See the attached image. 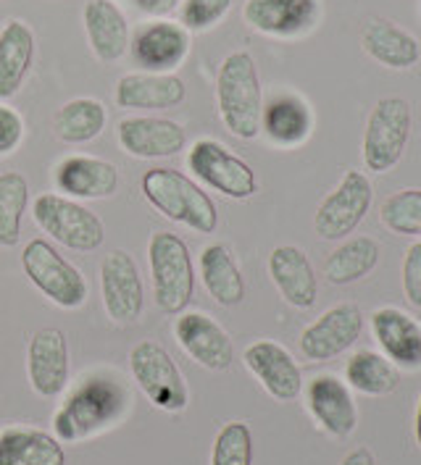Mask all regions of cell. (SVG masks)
Instances as JSON below:
<instances>
[{"instance_id":"obj_3","label":"cell","mask_w":421,"mask_h":465,"mask_svg":"<svg viewBox=\"0 0 421 465\" xmlns=\"http://www.w3.org/2000/svg\"><path fill=\"white\" fill-rule=\"evenodd\" d=\"M143 195L150 205L174 223H185L198 234H214L219 211L208 193H203L190 176L174 169H150L143 173Z\"/></svg>"},{"instance_id":"obj_6","label":"cell","mask_w":421,"mask_h":465,"mask_svg":"<svg viewBox=\"0 0 421 465\" xmlns=\"http://www.w3.org/2000/svg\"><path fill=\"white\" fill-rule=\"evenodd\" d=\"M35 221L48 237L76 252H93L105 240L103 221L66 195L43 193L35 200Z\"/></svg>"},{"instance_id":"obj_35","label":"cell","mask_w":421,"mask_h":465,"mask_svg":"<svg viewBox=\"0 0 421 465\" xmlns=\"http://www.w3.org/2000/svg\"><path fill=\"white\" fill-rule=\"evenodd\" d=\"M211 465H253V434L248 423H224L214 440Z\"/></svg>"},{"instance_id":"obj_19","label":"cell","mask_w":421,"mask_h":465,"mask_svg":"<svg viewBox=\"0 0 421 465\" xmlns=\"http://www.w3.org/2000/svg\"><path fill=\"white\" fill-rule=\"evenodd\" d=\"M137 64L153 74H172L190 53V32L174 22H150L132 43Z\"/></svg>"},{"instance_id":"obj_25","label":"cell","mask_w":421,"mask_h":465,"mask_svg":"<svg viewBox=\"0 0 421 465\" xmlns=\"http://www.w3.org/2000/svg\"><path fill=\"white\" fill-rule=\"evenodd\" d=\"M35 61V32L22 19L0 26V100L14 98Z\"/></svg>"},{"instance_id":"obj_2","label":"cell","mask_w":421,"mask_h":465,"mask_svg":"<svg viewBox=\"0 0 421 465\" xmlns=\"http://www.w3.org/2000/svg\"><path fill=\"white\" fill-rule=\"evenodd\" d=\"M216 103L229 134L240 140L258 137L264 116V93L256 61L248 50H235L222 61L216 76Z\"/></svg>"},{"instance_id":"obj_11","label":"cell","mask_w":421,"mask_h":465,"mask_svg":"<svg viewBox=\"0 0 421 465\" xmlns=\"http://www.w3.org/2000/svg\"><path fill=\"white\" fill-rule=\"evenodd\" d=\"M372 182L366 179V173L347 172L343 182L337 184L335 193L324 197L314 229L322 240H343L347 237L361 221L366 219L369 208H372Z\"/></svg>"},{"instance_id":"obj_13","label":"cell","mask_w":421,"mask_h":465,"mask_svg":"<svg viewBox=\"0 0 421 465\" xmlns=\"http://www.w3.org/2000/svg\"><path fill=\"white\" fill-rule=\"evenodd\" d=\"M26 373L29 384L40 397H58L69 381V342L55 326L35 331L26 347Z\"/></svg>"},{"instance_id":"obj_33","label":"cell","mask_w":421,"mask_h":465,"mask_svg":"<svg viewBox=\"0 0 421 465\" xmlns=\"http://www.w3.org/2000/svg\"><path fill=\"white\" fill-rule=\"evenodd\" d=\"M29 205V184L19 172L0 173V247H14Z\"/></svg>"},{"instance_id":"obj_39","label":"cell","mask_w":421,"mask_h":465,"mask_svg":"<svg viewBox=\"0 0 421 465\" xmlns=\"http://www.w3.org/2000/svg\"><path fill=\"white\" fill-rule=\"evenodd\" d=\"M179 3H182V0H137V5H140L145 14H150V16H166V14H172Z\"/></svg>"},{"instance_id":"obj_5","label":"cell","mask_w":421,"mask_h":465,"mask_svg":"<svg viewBox=\"0 0 421 465\" xmlns=\"http://www.w3.org/2000/svg\"><path fill=\"white\" fill-rule=\"evenodd\" d=\"M22 269L26 279L64 311L82 308L87 300V282L82 271L72 266L48 240H29L22 252Z\"/></svg>"},{"instance_id":"obj_40","label":"cell","mask_w":421,"mask_h":465,"mask_svg":"<svg viewBox=\"0 0 421 465\" xmlns=\"http://www.w3.org/2000/svg\"><path fill=\"white\" fill-rule=\"evenodd\" d=\"M343 465H376L374 460V455L366 450V447H358V450H353L350 455H347Z\"/></svg>"},{"instance_id":"obj_4","label":"cell","mask_w":421,"mask_h":465,"mask_svg":"<svg viewBox=\"0 0 421 465\" xmlns=\"http://www.w3.org/2000/svg\"><path fill=\"white\" fill-rule=\"evenodd\" d=\"M148 263L155 305L169 316L182 313L195 292V269L187 242L174 232H155L148 242Z\"/></svg>"},{"instance_id":"obj_9","label":"cell","mask_w":421,"mask_h":465,"mask_svg":"<svg viewBox=\"0 0 421 465\" xmlns=\"http://www.w3.org/2000/svg\"><path fill=\"white\" fill-rule=\"evenodd\" d=\"M187 169L198 176L203 184L222 193L232 200H248L258 190L256 172L240 155L216 140H198L187 150Z\"/></svg>"},{"instance_id":"obj_15","label":"cell","mask_w":421,"mask_h":465,"mask_svg":"<svg viewBox=\"0 0 421 465\" xmlns=\"http://www.w3.org/2000/svg\"><path fill=\"white\" fill-rule=\"evenodd\" d=\"M179 347L208 371H226L235 361V344L208 313H182L174 323Z\"/></svg>"},{"instance_id":"obj_31","label":"cell","mask_w":421,"mask_h":465,"mask_svg":"<svg viewBox=\"0 0 421 465\" xmlns=\"http://www.w3.org/2000/svg\"><path fill=\"white\" fill-rule=\"evenodd\" d=\"M376 263H379V245L372 237H353L326 258L324 276L332 284H353L369 276L376 269Z\"/></svg>"},{"instance_id":"obj_17","label":"cell","mask_w":421,"mask_h":465,"mask_svg":"<svg viewBox=\"0 0 421 465\" xmlns=\"http://www.w3.org/2000/svg\"><path fill=\"white\" fill-rule=\"evenodd\" d=\"M243 16L261 35L297 37L319 22V0H246Z\"/></svg>"},{"instance_id":"obj_12","label":"cell","mask_w":421,"mask_h":465,"mask_svg":"<svg viewBox=\"0 0 421 465\" xmlns=\"http://www.w3.org/2000/svg\"><path fill=\"white\" fill-rule=\"evenodd\" d=\"M364 331V316L358 305L343 302L329 308L300 334V352L308 361H332L353 347Z\"/></svg>"},{"instance_id":"obj_37","label":"cell","mask_w":421,"mask_h":465,"mask_svg":"<svg viewBox=\"0 0 421 465\" xmlns=\"http://www.w3.org/2000/svg\"><path fill=\"white\" fill-rule=\"evenodd\" d=\"M25 137V119L16 108L0 103V155L14 153Z\"/></svg>"},{"instance_id":"obj_8","label":"cell","mask_w":421,"mask_h":465,"mask_svg":"<svg viewBox=\"0 0 421 465\" xmlns=\"http://www.w3.org/2000/svg\"><path fill=\"white\" fill-rule=\"evenodd\" d=\"M411 134V105L403 98H385L374 105L364 132V163L374 173L400 163Z\"/></svg>"},{"instance_id":"obj_32","label":"cell","mask_w":421,"mask_h":465,"mask_svg":"<svg viewBox=\"0 0 421 465\" xmlns=\"http://www.w3.org/2000/svg\"><path fill=\"white\" fill-rule=\"evenodd\" d=\"M346 376L353 390H358L361 394H372V397L390 394L397 387L396 366L387 358H382L379 352H372V350L356 352L347 361Z\"/></svg>"},{"instance_id":"obj_41","label":"cell","mask_w":421,"mask_h":465,"mask_svg":"<svg viewBox=\"0 0 421 465\" xmlns=\"http://www.w3.org/2000/svg\"><path fill=\"white\" fill-rule=\"evenodd\" d=\"M414 434H416V441H419V447H421V397H419V405H416V420H414Z\"/></svg>"},{"instance_id":"obj_14","label":"cell","mask_w":421,"mask_h":465,"mask_svg":"<svg viewBox=\"0 0 421 465\" xmlns=\"http://www.w3.org/2000/svg\"><path fill=\"white\" fill-rule=\"evenodd\" d=\"M116 137L132 158H172L187 145V132L182 124L161 116H129L116 126Z\"/></svg>"},{"instance_id":"obj_26","label":"cell","mask_w":421,"mask_h":465,"mask_svg":"<svg viewBox=\"0 0 421 465\" xmlns=\"http://www.w3.org/2000/svg\"><path fill=\"white\" fill-rule=\"evenodd\" d=\"M361 45L376 64L397 72L416 66V61L421 58L419 40L387 19H374L364 26Z\"/></svg>"},{"instance_id":"obj_23","label":"cell","mask_w":421,"mask_h":465,"mask_svg":"<svg viewBox=\"0 0 421 465\" xmlns=\"http://www.w3.org/2000/svg\"><path fill=\"white\" fill-rule=\"evenodd\" d=\"M308 411L324 431L337 440L350 437L358 426L356 402L337 376H316L308 384Z\"/></svg>"},{"instance_id":"obj_20","label":"cell","mask_w":421,"mask_h":465,"mask_svg":"<svg viewBox=\"0 0 421 465\" xmlns=\"http://www.w3.org/2000/svg\"><path fill=\"white\" fill-rule=\"evenodd\" d=\"M187 95L185 82L176 74L132 72L116 82L114 98L126 111H166L176 108Z\"/></svg>"},{"instance_id":"obj_21","label":"cell","mask_w":421,"mask_h":465,"mask_svg":"<svg viewBox=\"0 0 421 465\" xmlns=\"http://www.w3.org/2000/svg\"><path fill=\"white\" fill-rule=\"evenodd\" d=\"M87 43L103 64L125 58L129 50V22L114 0H87L82 11Z\"/></svg>"},{"instance_id":"obj_29","label":"cell","mask_w":421,"mask_h":465,"mask_svg":"<svg viewBox=\"0 0 421 465\" xmlns=\"http://www.w3.org/2000/svg\"><path fill=\"white\" fill-rule=\"evenodd\" d=\"M261 129H266L269 140L276 145L296 147L311 134V111L296 95H279L264 105Z\"/></svg>"},{"instance_id":"obj_1","label":"cell","mask_w":421,"mask_h":465,"mask_svg":"<svg viewBox=\"0 0 421 465\" xmlns=\"http://www.w3.org/2000/svg\"><path fill=\"white\" fill-rule=\"evenodd\" d=\"M126 402L129 394L119 381L105 376L85 379L53 416L55 437L58 441L87 440L125 416Z\"/></svg>"},{"instance_id":"obj_10","label":"cell","mask_w":421,"mask_h":465,"mask_svg":"<svg viewBox=\"0 0 421 465\" xmlns=\"http://www.w3.org/2000/svg\"><path fill=\"white\" fill-rule=\"evenodd\" d=\"M100 297L114 323H135L143 316L145 292L135 258L126 250H111L100 263Z\"/></svg>"},{"instance_id":"obj_16","label":"cell","mask_w":421,"mask_h":465,"mask_svg":"<svg viewBox=\"0 0 421 465\" xmlns=\"http://www.w3.org/2000/svg\"><path fill=\"white\" fill-rule=\"evenodd\" d=\"M246 366L261 381V387L272 394L274 400L287 402L296 400L303 390V376L296 358L272 340H258L246 347Z\"/></svg>"},{"instance_id":"obj_18","label":"cell","mask_w":421,"mask_h":465,"mask_svg":"<svg viewBox=\"0 0 421 465\" xmlns=\"http://www.w3.org/2000/svg\"><path fill=\"white\" fill-rule=\"evenodd\" d=\"M55 187L76 200H105L119 190V169L93 155H69L55 166Z\"/></svg>"},{"instance_id":"obj_34","label":"cell","mask_w":421,"mask_h":465,"mask_svg":"<svg viewBox=\"0 0 421 465\" xmlns=\"http://www.w3.org/2000/svg\"><path fill=\"white\" fill-rule=\"evenodd\" d=\"M382 223L393 234H421V190H400L382 203Z\"/></svg>"},{"instance_id":"obj_22","label":"cell","mask_w":421,"mask_h":465,"mask_svg":"<svg viewBox=\"0 0 421 465\" xmlns=\"http://www.w3.org/2000/svg\"><path fill=\"white\" fill-rule=\"evenodd\" d=\"M269 273L276 284L279 294L293 305V308H311L319 294L316 271L311 266L308 255L296 245L274 247L269 255Z\"/></svg>"},{"instance_id":"obj_7","label":"cell","mask_w":421,"mask_h":465,"mask_svg":"<svg viewBox=\"0 0 421 465\" xmlns=\"http://www.w3.org/2000/svg\"><path fill=\"white\" fill-rule=\"evenodd\" d=\"M129 368L140 390L150 402L166 413H179L187 408V384L174 363V358L153 340H143L129 350Z\"/></svg>"},{"instance_id":"obj_38","label":"cell","mask_w":421,"mask_h":465,"mask_svg":"<svg viewBox=\"0 0 421 465\" xmlns=\"http://www.w3.org/2000/svg\"><path fill=\"white\" fill-rule=\"evenodd\" d=\"M403 292L406 300L421 308V242H414L403 261Z\"/></svg>"},{"instance_id":"obj_30","label":"cell","mask_w":421,"mask_h":465,"mask_svg":"<svg viewBox=\"0 0 421 465\" xmlns=\"http://www.w3.org/2000/svg\"><path fill=\"white\" fill-rule=\"evenodd\" d=\"M105 105L95 98H75L55 111L53 132L61 143L82 145L95 140L105 126Z\"/></svg>"},{"instance_id":"obj_24","label":"cell","mask_w":421,"mask_h":465,"mask_svg":"<svg viewBox=\"0 0 421 465\" xmlns=\"http://www.w3.org/2000/svg\"><path fill=\"white\" fill-rule=\"evenodd\" d=\"M372 331L385 355L403 368L421 366V323L397 308H379L372 316Z\"/></svg>"},{"instance_id":"obj_28","label":"cell","mask_w":421,"mask_h":465,"mask_svg":"<svg viewBox=\"0 0 421 465\" xmlns=\"http://www.w3.org/2000/svg\"><path fill=\"white\" fill-rule=\"evenodd\" d=\"M200 276H203V284H205L208 294L219 305L235 308V305L243 302L246 279H243V273L237 269V263H235V258H232L226 245L214 242V245L203 247V252H200Z\"/></svg>"},{"instance_id":"obj_36","label":"cell","mask_w":421,"mask_h":465,"mask_svg":"<svg viewBox=\"0 0 421 465\" xmlns=\"http://www.w3.org/2000/svg\"><path fill=\"white\" fill-rule=\"evenodd\" d=\"M232 0H182V26L187 32H205L229 14Z\"/></svg>"},{"instance_id":"obj_27","label":"cell","mask_w":421,"mask_h":465,"mask_svg":"<svg viewBox=\"0 0 421 465\" xmlns=\"http://www.w3.org/2000/svg\"><path fill=\"white\" fill-rule=\"evenodd\" d=\"M0 465H66L61 441L37 429H3Z\"/></svg>"}]
</instances>
